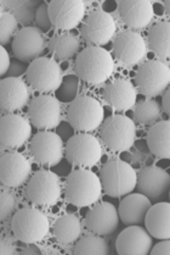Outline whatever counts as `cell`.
Returning a JSON list of instances; mask_svg holds the SVG:
<instances>
[{
	"mask_svg": "<svg viewBox=\"0 0 170 255\" xmlns=\"http://www.w3.org/2000/svg\"><path fill=\"white\" fill-rule=\"evenodd\" d=\"M74 69L80 80L90 85H101L113 73L114 61L106 49L89 47L78 54Z\"/></svg>",
	"mask_w": 170,
	"mask_h": 255,
	"instance_id": "6da1fadb",
	"label": "cell"
},
{
	"mask_svg": "<svg viewBox=\"0 0 170 255\" xmlns=\"http://www.w3.org/2000/svg\"><path fill=\"white\" fill-rule=\"evenodd\" d=\"M100 178L91 171L78 169L71 172L66 181V199L75 207L84 208L95 204L101 197Z\"/></svg>",
	"mask_w": 170,
	"mask_h": 255,
	"instance_id": "7a4b0ae2",
	"label": "cell"
},
{
	"mask_svg": "<svg viewBox=\"0 0 170 255\" xmlns=\"http://www.w3.org/2000/svg\"><path fill=\"white\" fill-rule=\"evenodd\" d=\"M99 178L105 193L113 198L123 197L136 188V172L123 160L106 162L101 167Z\"/></svg>",
	"mask_w": 170,
	"mask_h": 255,
	"instance_id": "3957f363",
	"label": "cell"
},
{
	"mask_svg": "<svg viewBox=\"0 0 170 255\" xmlns=\"http://www.w3.org/2000/svg\"><path fill=\"white\" fill-rule=\"evenodd\" d=\"M12 232L18 241L27 244L38 243L49 233V220L36 208H23L12 218Z\"/></svg>",
	"mask_w": 170,
	"mask_h": 255,
	"instance_id": "277c9868",
	"label": "cell"
},
{
	"mask_svg": "<svg viewBox=\"0 0 170 255\" xmlns=\"http://www.w3.org/2000/svg\"><path fill=\"white\" fill-rule=\"evenodd\" d=\"M67 119L73 129L78 132L95 131L104 121V108L95 98L80 96L75 98L67 110Z\"/></svg>",
	"mask_w": 170,
	"mask_h": 255,
	"instance_id": "5b68a950",
	"label": "cell"
},
{
	"mask_svg": "<svg viewBox=\"0 0 170 255\" xmlns=\"http://www.w3.org/2000/svg\"><path fill=\"white\" fill-rule=\"evenodd\" d=\"M24 194L32 204L38 207H51L56 204L61 197L60 180L51 171H38L27 183Z\"/></svg>",
	"mask_w": 170,
	"mask_h": 255,
	"instance_id": "8992f818",
	"label": "cell"
},
{
	"mask_svg": "<svg viewBox=\"0 0 170 255\" xmlns=\"http://www.w3.org/2000/svg\"><path fill=\"white\" fill-rule=\"evenodd\" d=\"M100 135L104 144L110 150H128L135 142L136 126L131 119L124 115L111 116L102 124Z\"/></svg>",
	"mask_w": 170,
	"mask_h": 255,
	"instance_id": "52a82bcc",
	"label": "cell"
},
{
	"mask_svg": "<svg viewBox=\"0 0 170 255\" xmlns=\"http://www.w3.org/2000/svg\"><path fill=\"white\" fill-rule=\"evenodd\" d=\"M135 82L140 92L146 97H157L168 89L170 70L168 65L159 60L146 61L135 75Z\"/></svg>",
	"mask_w": 170,
	"mask_h": 255,
	"instance_id": "ba28073f",
	"label": "cell"
},
{
	"mask_svg": "<svg viewBox=\"0 0 170 255\" xmlns=\"http://www.w3.org/2000/svg\"><path fill=\"white\" fill-rule=\"evenodd\" d=\"M66 158L78 167H93L102 156L101 144L94 135L80 132L72 135L64 148Z\"/></svg>",
	"mask_w": 170,
	"mask_h": 255,
	"instance_id": "9c48e42d",
	"label": "cell"
},
{
	"mask_svg": "<svg viewBox=\"0 0 170 255\" xmlns=\"http://www.w3.org/2000/svg\"><path fill=\"white\" fill-rule=\"evenodd\" d=\"M27 81L39 93H50L61 86L62 75L58 64L53 59L38 58L27 67Z\"/></svg>",
	"mask_w": 170,
	"mask_h": 255,
	"instance_id": "30bf717a",
	"label": "cell"
},
{
	"mask_svg": "<svg viewBox=\"0 0 170 255\" xmlns=\"http://www.w3.org/2000/svg\"><path fill=\"white\" fill-rule=\"evenodd\" d=\"M82 37L93 47L107 44L115 33V21L104 10H94L89 13L80 29Z\"/></svg>",
	"mask_w": 170,
	"mask_h": 255,
	"instance_id": "8fae6325",
	"label": "cell"
},
{
	"mask_svg": "<svg viewBox=\"0 0 170 255\" xmlns=\"http://www.w3.org/2000/svg\"><path fill=\"white\" fill-rule=\"evenodd\" d=\"M50 22L61 31H71L84 18L85 5L80 0H54L48 4Z\"/></svg>",
	"mask_w": 170,
	"mask_h": 255,
	"instance_id": "7c38bea8",
	"label": "cell"
},
{
	"mask_svg": "<svg viewBox=\"0 0 170 255\" xmlns=\"http://www.w3.org/2000/svg\"><path fill=\"white\" fill-rule=\"evenodd\" d=\"M28 119L39 129L55 128L61 121V107L57 99L48 94L38 96L29 103Z\"/></svg>",
	"mask_w": 170,
	"mask_h": 255,
	"instance_id": "4fadbf2b",
	"label": "cell"
},
{
	"mask_svg": "<svg viewBox=\"0 0 170 255\" xmlns=\"http://www.w3.org/2000/svg\"><path fill=\"white\" fill-rule=\"evenodd\" d=\"M31 154L38 164L54 166L61 161L63 143L58 134L50 131H40L31 140Z\"/></svg>",
	"mask_w": 170,
	"mask_h": 255,
	"instance_id": "5bb4252c",
	"label": "cell"
},
{
	"mask_svg": "<svg viewBox=\"0 0 170 255\" xmlns=\"http://www.w3.org/2000/svg\"><path fill=\"white\" fill-rule=\"evenodd\" d=\"M147 45L140 33L135 31H125L120 33L113 43L114 58L124 66H133L146 56Z\"/></svg>",
	"mask_w": 170,
	"mask_h": 255,
	"instance_id": "9a60e30c",
	"label": "cell"
},
{
	"mask_svg": "<svg viewBox=\"0 0 170 255\" xmlns=\"http://www.w3.org/2000/svg\"><path fill=\"white\" fill-rule=\"evenodd\" d=\"M31 165L22 154L9 151L0 156V182L4 186L16 188L28 180Z\"/></svg>",
	"mask_w": 170,
	"mask_h": 255,
	"instance_id": "2e32d148",
	"label": "cell"
},
{
	"mask_svg": "<svg viewBox=\"0 0 170 255\" xmlns=\"http://www.w3.org/2000/svg\"><path fill=\"white\" fill-rule=\"evenodd\" d=\"M32 127L27 119L17 114H6L0 118V144L6 148H20L29 139Z\"/></svg>",
	"mask_w": 170,
	"mask_h": 255,
	"instance_id": "e0dca14e",
	"label": "cell"
},
{
	"mask_svg": "<svg viewBox=\"0 0 170 255\" xmlns=\"http://www.w3.org/2000/svg\"><path fill=\"white\" fill-rule=\"evenodd\" d=\"M136 187L139 193L146 195L150 200H159L168 193L170 176L166 170L156 166H147L140 170Z\"/></svg>",
	"mask_w": 170,
	"mask_h": 255,
	"instance_id": "ac0fdd59",
	"label": "cell"
},
{
	"mask_svg": "<svg viewBox=\"0 0 170 255\" xmlns=\"http://www.w3.org/2000/svg\"><path fill=\"white\" fill-rule=\"evenodd\" d=\"M152 246V237L140 225L126 227L115 241V249L119 255H147Z\"/></svg>",
	"mask_w": 170,
	"mask_h": 255,
	"instance_id": "d6986e66",
	"label": "cell"
},
{
	"mask_svg": "<svg viewBox=\"0 0 170 255\" xmlns=\"http://www.w3.org/2000/svg\"><path fill=\"white\" fill-rule=\"evenodd\" d=\"M12 51L20 61H33L44 51V38L36 27H24L12 39Z\"/></svg>",
	"mask_w": 170,
	"mask_h": 255,
	"instance_id": "ffe728a7",
	"label": "cell"
},
{
	"mask_svg": "<svg viewBox=\"0 0 170 255\" xmlns=\"http://www.w3.org/2000/svg\"><path fill=\"white\" fill-rule=\"evenodd\" d=\"M29 91L20 77L0 81V110L7 114L21 110L28 103Z\"/></svg>",
	"mask_w": 170,
	"mask_h": 255,
	"instance_id": "44dd1931",
	"label": "cell"
},
{
	"mask_svg": "<svg viewBox=\"0 0 170 255\" xmlns=\"http://www.w3.org/2000/svg\"><path fill=\"white\" fill-rule=\"evenodd\" d=\"M85 224L86 227L97 236L111 235L119 226L117 208L111 203H100L89 211Z\"/></svg>",
	"mask_w": 170,
	"mask_h": 255,
	"instance_id": "7402d4cb",
	"label": "cell"
},
{
	"mask_svg": "<svg viewBox=\"0 0 170 255\" xmlns=\"http://www.w3.org/2000/svg\"><path fill=\"white\" fill-rule=\"evenodd\" d=\"M124 24L131 29L145 28L153 18V6L147 0H121L118 4Z\"/></svg>",
	"mask_w": 170,
	"mask_h": 255,
	"instance_id": "603a6c76",
	"label": "cell"
},
{
	"mask_svg": "<svg viewBox=\"0 0 170 255\" xmlns=\"http://www.w3.org/2000/svg\"><path fill=\"white\" fill-rule=\"evenodd\" d=\"M104 99L117 111H126L136 104V89L128 80H115L104 88Z\"/></svg>",
	"mask_w": 170,
	"mask_h": 255,
	"instance_id": "cb8c5ba5",
	"label": "cell"
},
{
	"mask_svg": "<svg viewBox=\"0 0 170 255\" xmlns=\"http://www.w3.org/2000/svg\"><path fill=\"white\" fill-rule=\"evenodd\" d=\"M151 200L141 193L126 194L118 208V215L126 226L144 224L146 213L151 207Z\"/></svg>",
	"mask_w": 170,
	"mask_h": 255,
	"instance_id": "d4e9b609",
	"label": "cell"
},
{
	"mask_svg": "<svg viewBox=\"0 0 170 255\" xmlns=\"http://www.w3.org/2000/svg\"><path fill=\"white\" fill-rule=\"evenodd\" d=\"M146 231L151 237L157 240L170 238V204L169 203H156L151 205L146 213Z\"/></svg>",
	"mask_w": 170,
	"mask_h": 255,
	"instance_id": "484cf974",
	"label": "cell"
},
{
	"mask_svg": "<svg viewBox=\"0 0 170 255\" xmlns=\"http://www.w3.org/2000/svg\"><path fill=\"white\" fill-rule=\"evenodd\" d=\"M147 145L157 158H170V122H156L147 132Z\"/></svg>",
	"mask_w": 170,
	"mask_h": 255,
	"instance_id": "4316f807",
	"label": "cell"
},
{
	"mask_svg": "<svg viewBox=\"0 0 170 255\" xmlns=\"http://www.w3.org/2000/svg\"><path fill=\"white\" fill-rule=\"evenodd\" d=\"M148 44L156 56L162 60L170 56V23L162 21L153 24L148 32Z\"/></svg>",
	"mask_w": 170,
	"mask_h": 255,
	"instance_id": "83f0119b",
	"label": "cell"
},
{
	"mask_svg": "<svg viewBox=\"0 0 170 255\" xmlns=\"http://www.w3.org/2000/svg\"><path fill=\"white\" fill-rule=\"evenodd\" d=\"M54 236L60 243L68 244L78 240L82 232L80 221L77 216L67 214L61 216L54 224Z\"/></svg>",
	"mask_w": 170,
	"mask_h": 255,
	"instance_id": "f1b7e54d",
	"label": "cell"
},
{
	"mask_svg": "<svg viewBox=\"0 0 170 255\" xmlns=\"http://www.w3.org/2000/svg\"><path fill=\"white\" fill-rule=\"evenodd\" d=\"M80 47V42L75 34L71 32H63V33L55 34L50 39L49 49L53 54H55L61 60L72 58Z\"/></svg>",
	"mask_w": 170,
	"mask_h": 255,
	"instance_id": "f546056e",
	"label": "cell"
},
{
	"mask_svg": "<svg viewBox=\"0 0 170 255\" xmlns=\"http://www.w3.org/2000/svg\"><path fill=\"white\" fill-rule=\"evenodd\" d=\"M110 253L109 244L99 236H85L75 243L74 255H107Z\"/></svg>",
	"mask_w": 170,
	"mask_h": 255,
	"instance_id": "4dcf8cb0",
	"label": "cell"
},
{
	"mask_svg": "<svg viewBox=\"0 0 170 255\" xmlns=\"http://www.w3.org/2000/svg\"><path fill=\"white\" fill-rule=\"evenodd\" d=\"M161 115V107L155 99H147L137 103L134 110V118L137 124H151L155 122Z\"/></svg>",
	"mask_w": 170,
	"mask_h": 255,
	"instance_id": "1f68e13d",
	"label": "cell"
},
{
	"mask_svg": "<svg viewBox=\"0 0 170 255\" xmlns=\"http://www.w3.org/2000/svg\"><path fill=\"white\" fill-rule=\"evenodd\" d=\"M78 87H79V82H78V77L75 76L69 75L62 80L61 86L58 87L57 91V98L62 102H73L77 96Z\"/></svg>",
	"mask_w": 170,
	"mask_h": 255,
	"instance_id": "d6a6232c",
	"label": "cell"
},
{
	"mask_svg": "<svg viewBox=\"0 0 170 255\" xmlns=\"http://www.w3.org/2000/svg\"><path fill=\"white\" fill-rule=\"evenodd\" d=\"M16 28H17V21L11 13H4L0 17V45L1 47L9 44Z\"/></svg>",
	"mask_w": 170,
	"mask_h": 255,
	"instance_id": "836d02e7",
	"label": "cell"
},
{
	"mask_svg": "<svg viewBox=\"0 0 170 255\" xmlns=\"http://www.w3.org/2000/svg\"><path fill=\"white\" fill-rule=\"evenodd\" d=\"M15 199L9 192L0 191V221H4L13 213Z\"/></svg>",
	"mask_w": 170,
	"mask_h": 255,
	"instance_id": "e575fe53",
	"label": "cell"
},
{
	"mask_svg": "<svg viewBox=\"0 0 170 255\" xmlns=\"http://www.w3.org/2000/svg\"><path fill=\"white\" fill-rule=\"evenodd\" d=\"M36 23L38 26V29L40 32H47L50 31L51 24L50 18H49V12H48V4L47 2H43V4L39 5V7L37 9L36 11Z\"/></svg>",
	"mask_w": 170,
	"mask_h": 255,
	"instance_id": "d590c367",
	"label": "cell"
},
{
	"mask_svg": "<svg viewBox=\"0 0 170 255\" xmlns=\"http://www.w3.org/2000/svg\"><path fill=\"white\" fill-rule=\"evenodd\" d=\"M151 255H169L170 254V242L169 240H161V242L152 246L150 251Z\"/></svg>",
	"mask_w": 170,
	"mask_h": 255,
	"instance_id": "8d00e7d4",
	"label": "cell"
},
{
	"mask_svg": "<svg viewBox=\"0 0 170 255\" xmlns=\"http://www.w3.org/2000/svg\"><path fill=\"white\" fill-rule=\"evenodd\" d=\"M15 253V247L11 240L0 233V255H11Z\"/></svg>",
	"mask_w": 170,
	"mask_h": 255,
	"instance_id": "74e56055",
	"label": "cell"
},
{
	"mask_svg": "<svg viewBox=\"0 0 170 255\" xmlns=\"http://www.w3.org/2000/svg\"><path fill=\"white\" fill-rule=\"evenodd\" d=\"M10 64H11V61H10L9 54H7V51L5 50L4 47L0 45V76L5 75L7 72Z\"/></svg>",
	"mask_w": 170,
	"mask_h": 255,
	"instance_id": "f35d334b",
	"label": "cell"
},
{
	"mask_svg": "<svg viewBox=\"0 0 170 255\" xmlns=\"http://www.w3.org/2000/svg\"><path fill=\"white\" fill-rule=\"evenodd\" d=\"M162 107H163L164 113H166L167 115H170V91H169V88L166 89V92H164V94H163V98H162Z\"/></svg>",
	"mask_w": 170,
	"mask_h": 255,
	"instance_id": "ab89813d",
	"label": "cell"
},
{
	"mask_svg": "<svg viewBox=\"0 0 170 255\" xmlns=\"http://www.w3.org/2000/svg\"><path fill=\"white\" fill-rule=\"evenodd\" d=\"M164 5H166V7H167V11H168V13H170V2L166 1L164 2Z\"/></svg>",
	"mask_w": 170,
	"mask_h": 255,
	"instance_id": "60d3db41",
	"label": "cell"
}]
</instances>
